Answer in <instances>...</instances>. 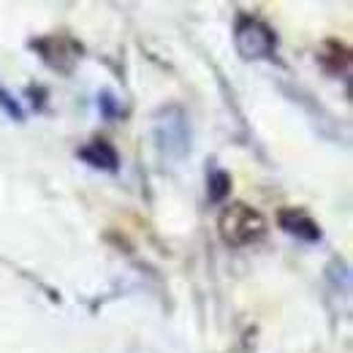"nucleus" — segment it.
Instances as JSON below:
<instances>
[{
    "instance_id": "obj_1",
    "label": "nucleus",
    "mask_w": 353,
    "mask_h": 353,
    "mask_svg": "<svg viewBox=\"0 0 353 353\" xmlns=\"http://www.w3.org/2000/svg\"><path fill=\"white\" fill-rule=\"evenodd\" d=\"M152 141L163 161L169 163L185 161L190 155V141H193L188 112L176 103L161 106L152 117Z\"/></svg>"
},
{
    "instance_id": "obj_2",
    "label": "nucleus",
    "mask_w": 353,
    "mask_h": 353,
    "mask_svg": "<svg viewBox=\"0 0 353 353\" xmlns=\"http://www.w3.org/2000/svg\"><path fill=\"white\" fill-rule=\"evenodd\" d=\"M218 234L228 248H250L264 239L266 221L256 207L245 201H234L223 207L218 215Z\"/></svg>"
},
{
    "instance_id": "obj_3",
    "label": "nucleus",
    "mask_w": 353,
    "mask_h": 353,
    "mask_svg": "<svg viewBox=\"0 0 353 353\" xmlns=\"http://www.w3.org/2000/svg\"><path fill=\"white\" fill-rule=\"evenodd\" d=\"M234 49L242 60H269L277 52V36L264 19L239 14L234 25Z\"/></svg>"
},
{
    "instance_id": "obj_4",
    "label": "nucleus",
    "mask_w": 353,
    "mask_h": 353,
    "mask_svg": "<svg viewBox=\"0 0 353 353\" xmlns=\"http://www.w3.org/2000/svg\"><path fill=\"white\" fill-rule=\"evenodd\" d=\"M30 46L41 54V60L52 71H60V74H71L82 54V44H77L68 36H44V39H36Z\"/></svg>"
},
{
    "instance_id": "obj_5",
    "label": "nucleus",
    "mask_w": 353,
    "mask_h": 353,
    "mask_svg": "<svg viewBox=\"0 0 353 353\" xmlns=\"http://www.w3.org/2000/svg\"><path fill=\"white\" fill-rule=\"evenodd\" d=\"M277 225H280L288 236H296V239H302V242H307V245H315V242L323 239V231H321L318 223L312 221V215L305 212V210H296V207L280 210Z\"/></svg>"
},
{
    "instance_id": "obj_6",
    "label": "nucleus",
    "mask_w": 353,
    "mask_h": 353,
    "mask_svg": "<svg viewBox=\"0 0 353 353\" xmlns=\"http://www.w3.org/2000/svg\"><path fill=\"white\" fill-rule=\"evenodd\" d=\"M79 161H85L90 169H98V172H117L120 169V155L117 150L103 141V139H95L85 147H79Z\"/></svg>"
},
{
    "instance_id": "obj_7",
    "label": "nucleus",
    "mask_w": 353,
    "mask_h": 353,
    "mask_svg": "<svg viewBox=\"0 0 353 353\" xmlns=\"http://www.w3.org/2000/svg\"><path fill=\"white\" fill-rule=\"evenodd\" d=\"M321 65L329 71V74H348L351 68V52L340 41H326L321 49Z\"/></svg>"
},
{
    "instance_id": "obj_8",
    "label": "nucleus",
    "mask_w": 353,
    "mask_h": 353,
    "mask_svg": "<svg viewBox=\"0 0 353 353\" xmlns=\"http://www.w3.org/2000/svg\"><path fill=\"white\" fill-rule=\"evenodd\" d=\"M228 193H231V174L223 169H212L207 174V199L212 204H221L228 199Z\"/></svg>"
},
{
    "instance_id": "obj_9",
    "label": "nucleus",
    "mask_w": 353,
    "mask_h": 353,
    "mask_svg": "<svg viewBox=\"0 0 353 353\" xmlns=\"http://www.w3.org/2000/svg\"><path fill=\"white\" fill-rule=\"evenodd\" d=\"M0 112H3L8 120H14V123H25V109H22V103L17 101V95L6 88L3 82H0Z\"/></svg>"
},
{
    "instance_id": "obj_10",
    "label": "nucleus",
    "mask_w": 353,
    "mask_h": 353,
    "mask_svg": "<svg viewBox=\"0 0 353 353\" xmlns=\"http://www.w3.org/2000/svg\"><path fill=\"white\" fill-rule=\"evenodd\" d=\"M98 112H101L103 120H117V117L123 114V106H120V101H117L114 92L103 90V92L98 95Z\"/></svg>"
}]
</instances>
